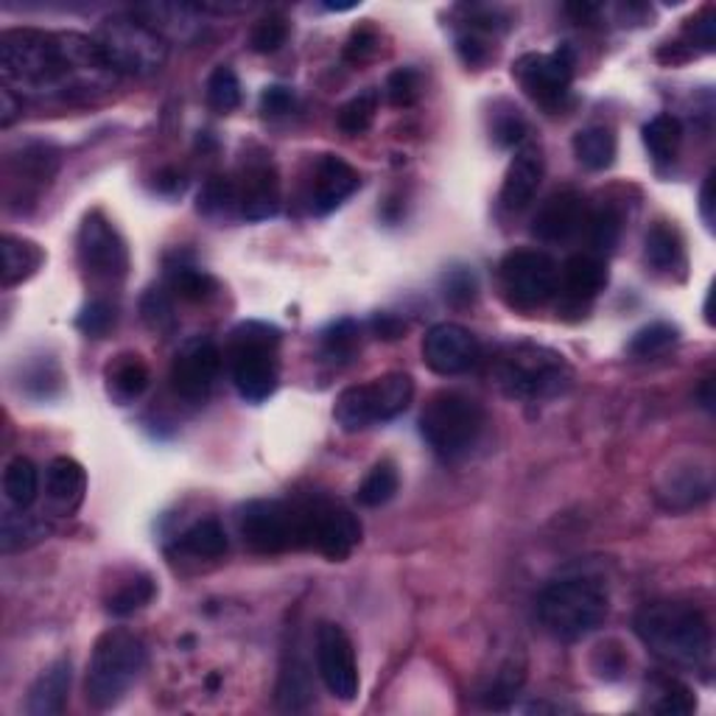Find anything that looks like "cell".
<instances>
[{"instance_id":"obj_1","label":"cell","mask_w":716,"mask_h":716,"mask_svg":"<svg viewBox=\"0 0 716 716\" xmlns=\"http://www.w3.org/2000/svg\"><path fill=\"white\" fill-rule=\"evenodd\" d=\"M0 76L17 98H67L104 87L107 76L115 73L92 39L14 28L0 34Z\"/></svg>"},{"instance_id":"obj_2","label":"cell","mask_w":716,"mask_h":716,"mask_svg":"<svg viewBox=\"0 0 716 716\" xmlns=\"http://www.w3.org/2000/svg\"><path fill=\"white\" fill-rule=\"evenodd\" d=\"M632 627L641 644L664 664L678 669H703L711 664V625L694 605L652 602L635 613Z\"/></svg>"},{"instance_id":"obj_3","label":"cell","mask_w":716,"mask_h":716,"mask_svg":"<svg viewBox=\"0 0 716 716\" xmlns=\"http://www.w3.org/2000/svg\"><path fill=\"white\" fill-rule=\"evenodd\" d=\"M610 600L600 580L568 577L557 580L538 600V619L557 641H582L602 627Z\"/></svg>"},{"instance_id":"obj_4","label":"cell","mask_w":716,"mask_h":716,"mask_svg":"<svg viewBox=\"0 0 716 716\" xmlns=\"http://www.w3.org/2000/svg\"><path fill=\"white\" fill-rule=\"evenodd\" d=\"M484 425H487V415L482 404L450 390L431 395L420 415V434L445 462L465 459L482 440Z\"/></svg>"},{"instance_id":"obj_5","label":"cell","mask_w":716,"mask_h":716,"mask_svg":"<svg viewBox=\"0 0 716 716\" xmlns=\"http://www.w3.org/2000/svg\"><path fill=\"white\" fill-rule=\"evenodd\" d=\"M146 666V646L129 630H110L92 646L87 666V703L92 708H112L124 700L129 686Z\"/></svg>"},{"instance_id":"obj_6","label":"cell","mask_w":716,"mask_h":716,"mask_svg":"<svg viewBox=\"0 0 716 716\" xmlns=\"http://www.w3.org/2000/svg\"><path fill=\"white\" fill-rule=\"evenodd\" d=\"M571 378V367L560 353L529 342L507 347L495 365V381L515 400H548L566 392Z\"/></svg>"},{"instance_id":"obj_7","label":"cell","mask_w":716,"mask_h":716,"mask_svg":"<svg viewBox=\"0 0 716 716\" xmlns=\"http://www.w3.org/2000/svg\"><path fill=\"white\" fill-rule=\"evenodd\" d=\"M277 345H281L277 328L263 322H244L235 328L230 345V370L235 390L247 404H263L277 390V378H281Z\"/></svg>"},{"instance_id":"obj_8","label":"cell","mask_w":716,"mask_h":716,"mask_svg":"<svg viewBox=\"0 0 716 716\" xmlns=\"http://www.w3.org/2000/svg\"><path fill=\"white\" fill-rule=\"evenodd\" d=\"M242 538L252 552L281 554L288 548H308L311 534V502H249L238 518Z\"/></svg>"},{"instance_id":"obj_9","label":"cell","mask_w":716,"mask_h":716,"mask_svg":"<svg viewBox=\"0 0 716 716\" xmlns=\"http://www.w3.org/2000/svg\"><path fill=\"white\" fill-rule=\"evenodd\" d=\"M415 400V381L406 372H386L367 384L347 386L333 406L342 431H365L375 423H390L404 415Z\"/></svg>"},{"instance_id":"obj_10","label":"cell","mask_w":716,"mask_h":716,"mask_svg":"<svg viewBox=\"0 0 716 716\" xmlns=\"http://www.w3.org/2000/svg\"><path fill=\"white\" fill-rule=\"evenodd\" d=\"M96 48L112 73L149 76L169 59V42L140 17H110L96 32Z\"/></svg>"},{"instance_id":"obj_11","label":"cell","mask_w":716,"mask_h":716,"mask_svg":"<svg viewBox=\"0 0 716 716\" xmlns=\"http://www.w3.org/2000/svg\"><path fill=\"white\" fill-rule=\"evenodd\" d=\"M498 281L509 306L529 311L552 300L560 281V269L552 255L541 249H515L498 267Z\"/></svg>"},{"instance_id":"obj_12","label":"cell","mask_w":716,"mask_h":716,"mask_svg":"<svg viewBox=\"0 0 716 716\" xmlns=\"http://www.w3.org/2000/svg\"><path fill=\"white\" fill-rule=\"evenodd\" d=\"M573 65H577L573 51L563 46L552 53H523L513 65V76L518 78V85L523 87V92L532 98L534 104L554 110L568 96Z\"/></svg>"},{"instance_id":"obj_13","label":"cell","mask_w":716,"mask_h":716,"mask_svg":"<svg viewBox=\"0 0 716 716\" xmlns=\"http://www.w3.org/2000/svg\"><path fill=\"white\" fill-rule=\"evenodd\" d=\"M78 261L92 281L118 283L126 277L129 252L124 238L101 213H90L78 230Z\"/></svg>"},{"instance_id":"obj_14","label":"cell","mask_w":716,"mask_h":716,"mask_svg":"<svg viewBox=\"0 0 716 716\" xmlns=\"http://www.w3.org/2000/svg\"><path fill=\"white\" fill-rule=\"evenodd\" d=\"M313 655H317V671L325 689L342 703H353L358 694V664L350 635L340 625L325 621L317 627Z\"/></svg>"},{"instance_id":"obj_15","label":"cell","mask_w":716,"mask_h":716,"mask_svg":"<svg viewBox=\"0 0 716 716\" xmlns=\"http://www.w3.org/2000/svg\"><path fill=\"white\" fill-rule=\"evenodd\" d=\"M219 367H222V353L215 342L210 336H194L176 350L171 365V386L180 397L199 404L213 390Z\"/></svg>"},{"instance_id":"obj_16","label":"cell","mask_w":716,"mask_h":716,"mask_svg":"<svg viewBox=\"0 0 716 716\" xmlns=\"http://www.w3.org/2000/svg\"><path fill=\"white\" fill-rule=\"evenodd\" d=\"M361 543V523L356 515L333 502H311V534L308 548H317L333 563L347 560Z\"/></svg>"},{"instance_id":"obj_17","label":"cell","mask_w":716,"mask_h":716,"mask_svg":"<svg viewBox=\"0 0 716 716\" xmlns=\"http://www.w3.org/2000/svg\"><path fill=\"white\" fill-rule=\"evenodd\" d=\"M479 340L456 322H440L423 336V361L436 375H462L479 361Z\"/></svg>"},{"instance_id":"obj_18","label":"cell","mask_w":716,"mask_h":716,"mask_svg":"<svg viewBox=\"0 0 716 716\" xmlns=\"http://www.w3.org/2000/svg\"><path fill=\"white\" fill-rule=\"evenodd\" d=\"M588 208L577 190H560L548 196L532 219V235L546 244H560L585 230Z\"/></svg>"},{"instance_id":"obj_19","label":"cell","mask_w":716,"mask_h":716,"mask_svg":"<svg viewBox=\"0 0 716 716\" xmlns=\"http://www.w3.org/2000/svg\"><path fill=\"white\" fill-rule=\"evenodd\" d=\"M543 183V151L538 144H523L515 151L513 163L504 174L502 208L509 213H521L532 205L534 194Z\"/></svg>"},{"instance_id":"obj_20","label":"cell","mask_w":716,"mask_h":716,"mask_svg":"<svg viewBox=\"0 0 716 716\" xmlns=\"http://www.w3.org/2000/svg\"><path fill=\"white\" fill-rule=\"evenodd\" d=\"M361 185V176L345 163L342 157L325 155L317 163V174H313V188H311V213L313 215H328L340 208L345 199H350Z\"/></svg>"},{"instance_id":"obj_21","label":"cell","mask_w":716,"mask_h":716,"mask_svg":"<svg viewBox=\"0 0 716 716\" xmlns=\"http://www.w3.org/2000/svg\"><path fill=\"white\" fill-rule=\"evenodd\" d=\"M560 292L566 306H588L607 286V263L600 255L585 252L568 258L560 272Z\"/></svg>"},{"instance_id":"obj_22","label":"cell","mask_w":716,"mask_h":716,"mask_svg":"<svg viewBox=\"0 0 716 716\" xmlns=\"http://www.w3.org/2000/svg\"><path fill=\"white\" fill-rule=\"evenodd\" d=\"M46 493H48V507L57 515H73L87 493V473L85 468L71 459V456H57L48 465L46 473Z\"/></svg>"},{"instance_id":"obj_23","label":"cell","mask_w":716,"mask_h":716,"mask_svg":"<svg viewBox=\"0 0 716 716\" xmlns=\"http://www.w3.org/2000/svg\"><path fill=\"white\" fill-rule=\"evenodd\" d=\"M73 666L67 658H59L48 666L37 680H34L32 691H28L26 711L32 716H57L62 714L71 694Z\"/></svg>"},{"instance_id":"obj_24","label":"cell","mask_w":716,"mask_h":716,"mask_svg":"<svg viewBox=\"0 0 716 716\" xmlns=\"http://www.w3.org/2000/svg\"><path fill=\"white\" fill-rule=\"evenodd\" d=\"M281 210V183L272 165H258L247 174V185L242 194V213L249 222L272 219Z\"/></svg>"},{"instance_id":"obj_25","label":"cell","mask_w":716,"mask_h":716,"mask_svg":"<svg viewBox=\"0 0 716 716\" xmlns=\"http://www.w3.org/2000/svg\"><path fill=\"white\" fill-rule=\"evenodd\" d=\"M0 255H3V269H0V283H3V288L26 283L28 277H34V274L42 269V263H46L42 247L28 242V238H17V235H3V238H0Z\"/></svg>"},{"instance_id":"obj_26","label":"cell","mask_w":716,"mask_h":716,"mask_svg":"<svg viewBox=\"0 0 716 716\" xmlns=\"http://www.w3.org/2000/svg\"><path fill=\"white\" fill-rule=\"evenodd\" d=\"M616 135L610 126H588L573 135V155L588 171H605L616 160Z\"/></svg>"},{"instance_id":"obj_27","label":"cell","mask_w":716,"mask_h":716,"mask_svg":"<svg viewBox=\"0 0 716 716\" xmlns=\"http://www.w3.org/2000/svg\"><path fill=\"white\" fill-rule=\"evenodd\" d=\"M176 546L183 548L185 554L190 557H199V560H215V557H222L227 554V532L215 518H202V521H196L194 527H188L180 538Z\"/></svg>"},{"instance_id":"obj_28","label":"cell","mask_w":716,"mask_h":716,"mask_svg":"<svg viewBox=\"0 0 716 716\" xmlns=\"http://www.w3.org/2000/svg\"><path fill=\"white\" fill-rule=\"evenodd\" d=\"M680 144H683V126L675 115H655L644 126V146L658 165L675 163Z\"/></svg>"},{"instance_id":"obj_29","label":"cell","mask_w":716,"mask_h":716,"mask_svg":"<svg viewBox=\"0 0 716 716\" xmlns=\"http://www.w3.org/2000/svg\"><path fill=\"white\" fill-rule=\"evenodd\" d=\"M3 493H7L9 504L17 509H28L39 495V473L34 468L32 459L26 456H14L7 465L3 473Z\"/></svg>"},{"instance_id":"obj_30","label":"cell","mask_w":716,"mask_h":716,"mask_svg":"<svg viewBox=\"0 0 716 716\" xmlns=\"http://www.w3.org/2000/svg\"><path fill=\"white\" fill-rule=\"evenodd\" d=\"M277 700L281 708L300 711L311 700V680H308V666L297 658V652H288L286 664L281 671V686H277Z\"/></svg>"},{"instance_id":"obj_31","label":"cell","mask_w":716,"mask_h":716,"mask_svg":"<svg viewBox=\"0 0 716 716\" xmlns=\"http://www.w3.org/2000/svg\"><path fill=\"white\" fill-rule=\"evenodd\" d=\"M48 532H51V527L42 518H37V515H28L23 509L20 513H7L3 515V527H0V546H3V552H14V548L42 541Z\"/></svg>"},{"instance_id":"obj_32","label":"cell","mask_w":716,"mask_h":716,"mask_svg":"<svg viewBox=\"0 0 716 716\" xmlns=\"http://www.w3.org/2000/svg\"><path fill=\"white\" fill-rule=\"evenodd\" d=\"M149 378V367L140 356H118L115 365L110 367V386L121 400L144 395Z\"/></svg>"},{"instance_id":"obj_33","label":"cell","mask_w":716,"mask_h":716,"mask_svg":"<svg viewBox=\"0 0 716 716\" xmlns=\"http://www.w3.org/2000/svg\"><path fill=\"white\" fill-rule=\"evenodd\" d=\"M644 258L652 269L658 272H669V269L678 267L683 261V247H680L678 233L666 224H655V227L646 233L644 242Z\"/></svg>"},{"instance_id":"obj_34","label":"cell","mask_w":716,"mask_h":716,"mask_svg":"<svg viewBox=\"0 0 716 716\" xmlns=\"http://www.w3.org/2000/svg\"><path fill=\"white\" fill-rule=\"evenodd\" d=\"M397 484H400V479H397V470L392 462H378L375 468L367 473V479L361 482V487H358V504L361 507H384L386 502H392L397 493Z\"/></svg>"},{"instance_id":"obj_35","label":"cell","mask_w":716,"mask_h":716,"mask_svg":"<svg viewBox=\"0 0 716 716\" xmlns=\"http://www.w3.org/2000/svg\"><path fill=\"white\" fill-rule=\"evenodd\" d=\"M155 596H157L155 582H151L149 577H137V580H129L126 585H121L115 593H112L110 600H107V610H110L112 616H121V619H124V616L144 610Z\"/></svg>"},{"instance_id":"obj_36","label":"cell","mask_w":716,"mask_h":716,"mask_svg":"<svg viewBox=\"0 0 716 716\" xmlns=\"http://www.w3.org/2000/svg\"><path fill=\"white\" fill-rule=\"evenodd\" d=\"M585 230H588V242H591L593 247V255L605 258V255L619 244V235H621L619 210L613 208L596 210V213L588 215Z\"/></svg>"},{"instance_id":"obj_37","label":"cell","mask_w":716,"mask_h":716,"mask_svg":"<svg viewBox=\"0 0 716 716\" xmlns=\"http://www.w3.org/2000/svg\"><path fill=\"white\" fill-rule=\"evenodd\" d=\"M378 90H365L358 92L356 98H350L345 107L340 110V129L345 132V135H365L367 129L372 126V121H375V112H378Z\"/></svg>"},{"instance_id":"obj_38","label":"cell","mask_w":716,"mask_h":716,"mask_svg":"<svg viewBox=\"0 0 716 716\" xmlns=\"http://www.w3.org/2000/svg\"><path fill=\"white\" fill-rule=\"evenodd\" d=\"M169 286L176 297H183L188 303H202L213 297L215 281L208 272L196 267H174L169 274Z\"/></svg>"},{"instance_id":"obj_39","label":"cell","mask_w":716,"mask_h":716,"mask_svg":"<svg viewBox=\"0 0 716 716\" xmlns=\"http://www.w3.org/2000/svg\"><path fill=\"white\" fill-rule=\"evenodd\" d=\"M208 104L215 112H233L242 104V82L233 67L219 65L208 78Z\"/></svg>"},{"instance_id":"obj_40","label":"cell","mask_w":716,"mask_h":716,"mask_svg":"<svg viewBox=\"0 0 716 716\" xmlns=\"http://www.w3.org/2000/svg\"><path fill=\"white\" fill-rule=\"evenodd\" d=\"M675 345H678V328L666 325V322H652L632 336L630 353L635 358H655L664 356Z\"/></svg>"},{"instance_id":"obj_41","label":"cell","mask_w":716,"mask_h":716,"mask_svg":"<svg viewBox=\"0 0 716 716\" xmlns=\"http://www.w3.org/2000/svg\"><path fill=\"white\" fill-rule=\"evenodd\" d=\"M140 317H144V322L151 331H171L174 328V303H171V297L163 288H151L140 300Z\"/></svg>"},{"instance_id":"obj_42","label":"cell","mask_w":716,"mask_h":716,"mask_svg":"<svg viewBox=\"0 0 716 716\" xmlns=\"http://www.w3.org/2000/svg\"><path fill=\"white\" fill-rule=\"evenodd\" d=\"M386 98L395 107H411L420 98V73L415 67H397L386 78Z\"/></svg>"},{"instance_id":"obj_43","label":"cell","mask_w":716,"mask_h":716,"mask_svg":"<svg viewBox=\"0 0 716 716\" xmlns=\"http://www.w3.org/2000/svg\"><path fill=\"white\" fill-rule=\"evenodd\" d=\"M112 325H115V308H112L107 300H92L90 306L82 308V313H78L76 320L78 331L85 333V336H92V340L107 336Z\"/></svg>"},{"instance_id":"obj_44","label":"cell","mask_w":716,"mask_h":716,"mask_svg":"<svg viewBox=\"0 0 716 716\" xmlns=\"http://www.w3.org/2000/svg\"><path fill=\"white\" fill-rule=\"evenodd\" d=\"M658 703L652 705V708L658 711V714H671V716H683L691 714V711L698 708V703L691 700V691L686 686H680L678 680H658Z\"/></svg>"},{"instance_id":"obj_45","label":"cell","mask_w":716,"mask_h":716,"mask_svg":"<svg viewBox=\"0 0 716 716\" xmlns=\"http://www.w3.org/2000/svg\"><path fill=\"white\" fill-rule=\"evenodd\" d=\"M286 37H288V23L283 17H277V14H272V17H263L261 23L252 28L249 42H252V48L258 53H274L286 46Z\"/></svg>"},{"instance_id":"obj_46","label":"cell","mask_w":716,"mask_h":716,"mask_svg":"<svg viewBox=\"0 0 716 716\" xmlns=\"http://www.w3.org/2000/svg\"><path fill=\"white\" fill-rule=\"evenodd\" d=\"M521 683L523 666H515V661H509V664L495 675V683L484 691V700H487V705H493V708H504L507 700H513L515 694H518Z\"/></svg>"},{"instance_id":"obj_47","label":"cell","mask_w":716,"mask_h":716,"mask_svg":"<svg viewBox=\"0 0 716 716\" xmlns=\"http://www.w3.org/2000/svg\"><path fill=\"white\" fill-rule=\"evenodd\" d=\"M230 202H235V188L230 180L224 176H213L205 183V188L199 190V199H196V210L205 215L222 213L230 208Z\"/></svg>"},{"instance_id":"obj_48","label":"cell","mask_w":716,"mask_h":716,"mask_svg":"<svg viewBox=\"0 0 716 716\" xmlns=\"http://www.w3.org/2000/svg\"><path fill=\"white\" fill-rule=\"evenodd\" d=\"M358 342V325L353 320L333 322L325 333H322V345H325L328 356H350L356 350Z\"/></svg>"},{"instance_id":"obj_49","label":"cell","mask_w":716,"mask_h":716,"mask_svg":"<svg viewBox=\"0 0 716 716\" xmlns=\"http://www.w3.org/2000/svg\"><path fill=\"white\" fill-rule=\"evenodd\" d=\"M476 292H479V283H476V274L470 269H454V272L445 274V300H450L454 306L473 303Z\"/></svg>"},{"instance_id":"obj_50","label":"cell","mask_w":716,"mask_h":716,"mask_svg":"<svg viewBox=\"0 0 716 716\" xmlns=\"http://www.w3.org/2000/svg\"><path fill=\"white\" fill-rule=\"evenodd\" d=\"M523 135H527V124L518 115V110H509V115L495 121V140H498V146L523 144Z\"/></svg>"},{"instance_id":"obj_51","label":"cell","mask_w":716,"mask_h":716,"mask_svg":"<svg viewBox=\"0 0 716 716\" xmlns=\"http://www.w3.org/2000/svg\"><path fill=\"white\" fill-rule=\"evenodd\" d=\"M294 107V92L288 87H267L261 96V110L267 115H283Z\"/></svg>"},{"instance_id":"obj_52","label":"cell","mask_w":716,"mask_h":716,"mask_svg":"<svg viewBox=\"0 0 716 716\" xmlns=\"http://www.w3.org/2000/svg\"><path fill=\"white\" fill-rule=\"evenodd\" d=\"M378 46V34L372 32V28H358V32H353L350 42H347V59H353V62H361V59L370 57L372 51H375Z\"/></svg>"},{"instance_id":"obj_53","label":"cell","mask_w":716,"mask_h":716,"mask_svg":"<svg viewBox=\"0 0 716 716\" xmlns=\"http://www.w3.org/2000/svg\"><path fill=\"white\" fill-rule=\"evenodd\" d=\"M714 32H716V23H714V14L711 12L705 14V17L691 20V26L686 28V34H689L691 42L703 48V51H714Z\"/></svg>"},{"instance_id":"obj_54","label":"cell","mask_w":716,"mask_h":716,"mask_svg":"<svg viewBox=\"0 0 716 716\" xmlns=\"http://www.w3.org/2000/svg\"><path fill=\"white\" fill-rule=\"evenodd\" d=\"M370 328L378 340H386V342L400 340V336L406 333V322L400 320V317H395V313H375L370 322Z\"/></svg>"},{"instance_id":"obj_55","label":"cell","mask_w":716,"mask_h":716,"mask_svg":"<svg viewBox=\"0 0 716 716\" xmlns=\"http://www.w3.org/2000/svg\"><path fill=\"white\" fill-rule=\"evenodd\" d=\"M20 112H23V98H17L7 87H0V124L12 126Z\"/></svg>"},{"instance_id":"obj_56","label":"cell","mask_w":716,"mask_h":716,"mask_svg":"<svg viewBox=\"0 0 716 716\" xmlns=\"http://www.w3.org/2000/svg\"><path fill=\"white\" fill-rule=\"evenodd\" d=\"M700 213H703L705 227L714 230V174L705 176L703 190H700Z\"/></svg>"},{"instance_id":"obj_57","label":"cell","mask_w":716,"mask_h":716,"mask_svg":"<svg viewBox=\"0 0 716 716\" xmlns=\"http://www.w3.org/2000/svg\"><path fill=\"white\" fill-rule=\"evenodd\" d=\"M459 53H462V59H465V62H468V65H479V62H482V59L487 57L484 46L476 37H462V39H459Z\"/></svg>"},{"instance_id":"obj_58","label":"cell","mask_w":716,"mask_h":716,"mask_svg":"<svg viewBox=\"0 0 716 716\" xmlns=\"http://www.w3.org/2000/svg\"><path fill=\"white\" fill-rule=\"evenodd\" d=\"M566 12L573 14L577 20H585L600 12V7H591V3H573V7H566Z\"/></svg>"},{"instance_id":"obj_59","label":"cell","mask_w":716,"mask_h":716,"mask_svg":"<svg viewBox=\"0 0 716 716\" xmlns=\"http://www.w3.org/2000/svg\"><path fill=\"white\" fill-rule=\"evenodd\" d=\"M711 386H714V381L711 378H705L703 381V390H700V397H703V406L708 411H714V395H711Z\"/></svg>"}]
</instances>
